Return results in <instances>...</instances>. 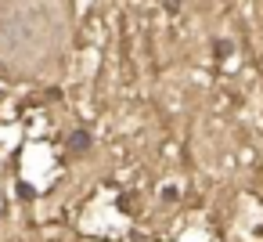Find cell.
<instances>
[{"mask_svg":"<svg viewBox=\"0 0 263 242\" xmlns=\"http://www.w3.org/2000/svg\"><path fill=\"white\" fill-rule=\"evenodd\" d=\"M69 148H72V152L90 148V134H87V130H76V134H72V141H69Z\"/></svg>","mask_w":263,"mask_h":242,"instance_id":"cell-1","label":"cell"},{"mask_svg":"<svg viewBox=\"0 0 263 242\" xmlns=\"http://www.w3.org/2000/svg\"><path fill=\"white\" fill-rule=\"evenodd\" d=\"M36 192H33V184H26V181H18V199H33Z\"/></svg>","mask_w":263,"mask_h":242,"instance_id":"cell-2","label":"cell"}]
</instances>
